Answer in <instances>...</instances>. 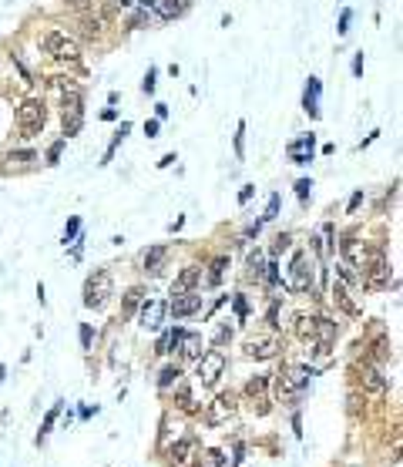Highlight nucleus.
<instances>
[{
    "label": "nucleus",
    "instance_id": "f257e3e1",
    "mask_svg": "<svg viewBox=\"0 0 403 467\" xmlns=\"http://www.w3.org/2000/svg\"><path fill=\"white\" fill-rule=\"evenodd\" d=\"M111 299V273L108 269H97L95 276H88L84 283V306L88 310H104Z\"/></svg>",
    "mask_w": 403,
    "mask_h": 467
},
{
    "label": "nucleus",
    "instance_id": "f03ea898",
    "mask_svg": "<svg viewBox=\"0 0 403 467\" xmlns=\"http://www.w3.org/2000/svg\"><path fill=\"white\" fill-rule=\"evenodd\" d=\"M44 118H47V111H44V101H38V97H27V101H20L17 108V128L24 138H34L44 128Z\"/></svg>",
    "mask_w": 403,
    "mask_h": 467
},
{
    "label": "nucleus",
    "instance_id": "7ed1b4c3",
    "mask_svg": "<svg viewBox=\"0 0 403 467\" xmlns=\"http://www.w3.org/2000/svg\"><path fill=\"white\" fill-rule=\"evenodd\" d=\"M61 91H64V135L71 138L81 132V121H84V111H81V88L74 84H61Z\"/></svg>",
    "mask_w": 403,
    "mask_h": 467
},
{
    "label": "nucleus",
    "instance_id": "20e7f679",
    "mask_svg": "<svg viewBox=\"0 0 403 467\" xmlns=\"http://www.w3.org/2000/svg\"><path fill=\"white\" fill-rule=\"evenodd\" d=\"M363 283L373 286V290H386V286H390V262H386L384 249H370V259H366V269H363Z\"/></svg>",
    "mask_w": 403,
    "mask_h": 467
},
{
    "label": "nucleus",
    "instance_id": "39448f33",
    "mask_svg": "<svg viewBox=\"0 0 403 467\" xmlns=\"http://www.w3.org/2000/svg\"><path fill=\"white\" fill-rule=\"evenodd\" d=\"M44 51L51 54V58H58V61H71L74 64L77 58H81V51H77V44L68 34H61V31H47L44 34Z\"/></svg>",
    "mask_w": 403,
    "mask_h": 467
},
{
    "label": "nucleus",
    "instance_id": "423d86ee",
    "mask_svg": "<svg viewBox=\"0 0 403 467\" xmlns=\"http://www.w3.org/2000/svg\"><path fill=\"white\" fill-rule=\"evenodd\" d=\"M289 290L292 292L313 290V259H309V253H296V259H292V266H289Z\"/></svg>",
    "mask_w": 403,
    "mask_h": 467
},
{
    "label": "nucleus",
    "instance_id": "0eeeda50",
    "mask_svg": "<svg viewBox=\"0 0 403 467\" xmlns=\"http://www.w3.org/2000/svg\"><path fill=\"white\" fill-rule=\"evenodd\" d=\"M343 266L346 269H356V276L363 279V269H366V259H370V249H366V242H360V239H343Z\"/></svg>",
    "mask_w": 403,
    "mask_h": 467
},
{
    "label": "nucleus",
    "instance_id": "6e6552de",
    "mask_svg": "<svg viewBox=\"0 0 403 467\" xmlns=\"http://www.w3.org/2000/svg\"><path fill=\"white\" fill-rule=\"evenodd\" d=\"M222 370H226V353L222 350H209L198 356V380H202L205 387H212V383L222 377Z\"/></svg>",
    "mask_w": 403,
    "mask_h": 467
},
{
    "label": "nucleus",
    "instance_id": "1a4fd4ad",
    "mask_svg": "<svg viewBox=\"0 0 403 467\" xmlns=\"http://www.w3.org/2000/svg\"><path fill=\"white\" fill-rule=\"evenodd\" d=\"M309 377H313V370H306V367H289L286 373H279V397L303 393L309 387Z\"/></svg>",
    "mask_w": 403,
    "mask_h": 467
},
{
    "label": "nucleus",
    "instance_id": "9d476101",
    "mask_svg": "<svg viewBox=\"0 0 403 467\" xmlns=\"http://www.w3.org/2000/svg\"><path fill=\"white\" fill-rule=\"evenodd\" d=\"M279 350H283V343H279V336H276V333L252 336L249 343H246V356H252V360H272Z\"/></svg>",
    "mask_w": 403,
    "mask_h": 467
},
{
    "label": "nucleus",
    "instance_id": "9b49d317",
    "mask_svg": "<svg viewBox=\"0 0 403 467\" xmlns=\"http://www.w3.org/2000/svg\"><path fill=\"white\" fill-rule=\"evenodd\" d=\"M232 413H235V397H232V393H219L209 404V410H205V420H209L212 427H219V424L229 420Z\"/></svg>",
    "mask_w": 403,
    "mask_h": 467
},
{
    "label": "nucleus",
    "instance_id": "f8f14e48",
    "mask_svg": "<svg viewBox=\"0 0 403 467\" xmlns=\"http://www.w3.org/2000/svg\"><path fill=\"white\" fill-rule=\"evenodd\" d=\"M165 312H168V306H165L161 299H148V303H141L138 319H141V326H145V330H158V326L165 323Z\"/></svg>",
    "mask_w": 403,
    "mask_h": 467
},
{
    "label": "nucleus",
    "instance_id": "ddd939ff",
    "mask_svg": "<svg viewBox=\"0 0 403 467\" xmlns=\"http://www.w3.org/2000/svg\"><path fill=\"white\" fill-rule=\"evenodd\" d=\"M360 383H363V390L373 393V397L386 393V377L377 370V367H363V370H360Z\"/></svg>",
    "mask_w": 403,
    "mask_h": 467
},
{
    "label": "nucleus",
    "instance_id": "4468645a",
    "mask_svg": "<svg viewBox=\"0 0 403 467\" xmlns=\"http://www.w3.org/2000/svg\"><path fill=\"white\" fill-rule=\"evenodd\" d=\"M198 279H202V273H198L195 266L182 269V273L175 276V283H172V296H185V292H192L195 286H198Z\"/></svg>",
    "mask_w": 403,
    "mask_h": 467
},
{
    "label": "nucleus",
    "instance_id": "2eb2a0df",
    "mask_svg": "<svg viewBox=\"0 0 403 467\" xmlns=\"http://www.w3.org/2000/svg\"><path fill=\"white\" fill-rule=\"evenodd\" d=\"M192 457H195V441H192V437L178 441V444L172 448V464L175 467H189V464H192Z\"/></svg>",
    "mask_w": 403,
    "mask_h": 467
},
{
    "label": "nucleus",
    "instance_id": "dca6fc26",
    "mask_svg": "<svg viewBox=\"0 0 403 467\" xmlns=\"http://www.w3.org/2000/svg\"><path fill=\"white\" fill-rule=\"evenodd\" d=\"M289 158H292L296 165H306L309 158H313V135L299 138V141H289Z\"/></svg>",
    "mask_w": 403,
    "mask_h": 467
},
{
    "label": "nucleus",
    "instance_id": "f3484780",
    "mask_svg": "<svg viewBox=\"0 0 403 467\" xmlns=\"http://www.w3.org/2000/svg\"><path fill=\"white\" fill-rule=\"evenodd\" d=\"M198 306H202V296H192V292L175 296V299H172V312H175V316H192Z\"/></svg>",
    "mask_w": 403,
    "mask_h": 467
},
{
    "label": "nucleus",
    "instance_id": "a211bd4d",
    "mask_svg": "<svg viewBox=\"0 0 403 467\" xmlns=\"http://www.w3.org/2000/svg\"><path fill=\"white\" fill-rule=\"evenodd\" d=\"M152 7L161 20H175L182 10H185V0H152Z\"/></svg>",
    "mask_w": 403,
    "mask_h": 467
},
{
    "label": "nucleus",
    "instance_id": "6ab92c4d",
    "mask_svg": "<svg viewBox=\"0 0 403 467\" xmlns=\"http://www.w3.org/2000/svg\"><path fill=\"white\" fill-rule=\"evenodd\" d=\"M333 303H336L343 312H349V316H356V312H360V310H356V303L349 299V292H346L343 279H336V283H333Z\"/></svg>",
    "mask_w": 403,
    "mask_h": 467
},
{
    "label": "nucleus",
    "instance_id": "aec40b11",
    "mask_svg": "<svg viewBox=\"0 0 403 467\" xmlns=\"http://www.w3.org/2000/svg\"><path fill=\"white\" fill-rule=\"evenodd\" d=\"M165 255H168V249H165V246H152V249L145 253V273H152V276L161 273V262H165Z\"/></svg>",
    "mask_w": 403,
    "mask_h": 467
},
{
    "label": "nucleus",
    "instance_id": "412c9836",
    "mask_svg": "<svg viewBox=\"0 0 403 467\" xmlns=\"http://www.w3.org/2000/svg\"><path fill=\"white\" fill-rule=\"evenodd\" d=\"M178 343H182V356L185 360H198L202 356V336L198 333H185Z\"/></svg>",
    "mask_w": 403,
    "mask_h": 467
},
{
    "label": "nucleus",
    "instance_id": "4be33fe9",
    "mask_svg": "<svg viewBox=\"0 0 403 467\" xmlns=\"http://www.w3.org/2000/svg\"><path fill=\"white\" fill-rule=\"evenodd\" d=\"M303 108H306V111H309L313 118L319 115V81H316V78H309V84H306V95H303Z\"/></svg>",
    "mask_w": 403,
    "mask_h": 467
},
{
    "label": "nucleus",
    "instance_id": "5701e85b",
    "mask_svg": "<svg viewBox=\"0 0 403 467\" xmlns=\"http://www.w3.org/2000/svg\"><path fill=\"white\" fill-rule=\"evenodd\" d=\"M226 266H229V259H226V255L212 259L209 276H205V286H219V283H222V273H226Z\"/></svg>",
    "mask_w": 403,
    "mask_h": 467
},
{
    "label": "nucleus",
    "instance_id": "b1692460",
    "mask_svg": "<svg viewBox=\"0 0 403 467\" xmlns=\"http://www.w3.org/2000/svg\"><path fill=\"white\" fill-rule=\"evenodd\" d=\"M316 319H319V316H296V333H299L303 340H313V336H316Z\"/></svg>",
    "mask_w": 403,
    "mask_h": 467
},
{
    "label": "nucleus",
    "instance_id": "393cba45",
    "mask_svg": "<svg viewBox=\"0 0 403 467\" xmlns=\"http://www.w3.org/2000/svg\"><path fill=\"white\" fill-rule=\"evenodd\" d=\"M182 336H185L182 330H168L161 340H158V350H155V353H172V347H178V340H182Z\"/></svg>",
    "mask_w": 403,
    "mask_h": 467
},
{
    "label": "nucleus",
    "instance_id": "a878e982",
    "mask_svg": "<svg viewBox=\"0 0 403 467\" xmlns=\"http://www.w3.org/2000/svg\"><path fill=\"white\" fill-rule=\"evenodd\" d=\"M266 390H269V377H252L249 383H246V393H249V397H262Z\"/></svg>",
    "mask_w": 403,
    "mask_h": 467
},
{
    "label": "nucleus",
    "instance_id": "bb28decb",
    "mask_svg": "<svg viewBox=\"0 0 403 467\" xmlns=\"http://www.w3.org/2000/svg\"><path fill=\"white\" fill-rule=\"evenodd\" d=\"M178 377H182V370H178V367H165V370H161V377H158V387L168 390L172 383H178Z\"/></svg>",
    "mask_w": 403,
    "mask_h": 467
},
{
    "label": "nucleus",
    "instance_id": "cd10ccee",
    "mask_svg": "<svg viewBox=\"0 0 403 467\" xmlns=\"http://www.w3.org/2000/svg\"><path fill=\"white\" fill-rule=\"evenodd\" d=\"M266 276V269H262V253L255 249V253L249 255V279H262Z\"/></svg>",
    "mask_w": 403,
    "mask_h": 467
},
{
    "label": "nucleus",
    "instance_id": "c85d7f7f",
    "mask_svg": "<svg viewBox=\"0 0 403 467\" xmlns=\"http://www.w3.org/2000/svg\"><path fill=\"white\" fill-rule=\"evenodd\" d=\"M58 410H61V404H54V407H51V413L44 417V424H40V434H38V441H44V437H47V430L54 427V420H58Z\"/></svg>",
    "mask_w": 403,
    "mask_h": 467
},
{
    "label": "nucleus",
    "instance_id": "c756f323",
    "mask_svg": "<svg viewBox=\"0 0 403 467\" xmlns=\"http://www.w3.org/2000/svg\"><path fill=\"white\" fill-rule=\"evenodd\" d=\"M141 296H145L141 290H128V296H125V310H128V312L138 310V306H141Z\"/></svg>",
    "mask_w": 403,
    "mask_h": 467
},
{
    "label": "nucleus",
    "instance_id": "7c9ffc66",
    "mask_svg": "<svg viewBox=\"0 0 403 467\" xmlns=\"http://www.w3.org/2000/svg\"><path fill=\"white\" fill-rule=\"evenodd\" d=\"M77 229H81V219H71V222H68V229H64V246L77 235Z\"/></svg>",
    "mask_w": 403,
    "mask_h": 467
},
{
    "label": "nucleus",
    "instance_id": "2f4dec72",
    "mask_svg": "<svg viewBox=\"0 0 403 467\" xmlns=\"http://www.w3.org/2000/svg\"><path fill=\"white\" fill-rule=\"evenodd\" d=\"M178 407H182V410H192V407H195V404H192V397H189V387H182V390H178Z\"/></svg>",
    "mask_w": 403,
    "mask_h": 467
},
{
    "label": "nucleus",
    "instance_id": "473e14b6",
    "mask_svg": "<svg viewBox=\"0 0 403 467\" xmlns=\"http://www.w3.org/2000/svg\"><path fill=\"white\" fill-rule=\"evenodd\" d=\"M276 212H279V195H272V198H269V209H266V215H262V222L276 219Z\"/></svg>",
    "mask_w": 403,
    "mask_h": 467
},
{
    "label": "nucleus",
    "instance_id": "72a5a7b5",
    "mask_svg": "<svg viewBox=\"0 0 403 467\" xmlns=\"http://www.w3.org/2000/svg\"><path fill=\"white\" fill-rule=\"evenodd\" d=\"M61 148H64V141H54V145H51V152H47V165H58Z\"/></svg>",
    "mask_w": 403,
    "mask_h": 467
},
{
    "label": "nucleus",
    "instance_id": "f704fd0d",
    "mask_svg": "<svg viewBox=\"0 0 403 467\" xmlns=\"http://www.w3.org/2000/svg\"><path fill=\"white\" fill-rule=\"evenodd\" d=\"M309 189H313V182H309V178H303V182H296V192H299V198H303V202L309 198Z\"/></svg>",
    "mask_w": 403,
    "mask_h": 467
},
{
    "label": "nucleus",
    "instance_id": "c9c22d12",
    "mask_svg": "<svg viewBox=\"0 0 403 467\" xmlns=\"http://www.w3.org/2000/svg\"><path fill=\"white\" fill-rule=\"evenodd\" d=\"M141 88H145L148 95L155 91V68H148V74H145V84H141Z\"/></svg>",
    "mask_w": 403,
    "mask_h": 467
},
{
    "label": "nucleus",
    "instance_id": "e433bc0d",
    "mask_svg": "<svg viewBox=\"0 0 403 467\" xmlns=\"http://www.w3.org/2000/svg\"><path fill=\"white\" fill-rule=\"evenodd\" d=\"M10 161H34V152H10Z\"/></svg>",
    "mask_w": 403,
    "mask_h": 467
},
{
    "label": "nucleus",
    "instance_id": "4c0bfd02",
    "mask_svg": "<svg viewBox=\"0 0 403 467\" xmlns=\"http://www.w3.org/2000/svg\"><path fill=\"white\" fill-rule=\"evenodd\" d=\"M377 356H380V360L390 356V343H386V340H377Z\"/></svg>",
    "mask_w": 403,
    "mask_h": 467
},
{
    "label": "nucleus",
    "instance_id": "58836bf2",
    "mask_svg": "<svg viewBox=\"0 0 403 467\" xmlns=\"http://www.w3.org/2000/svg\"><path fill=\"white\" fill-rule=\"evenodd\" d=\"M229 340H232V330H229V326H222V330L215 333V343H229Z\"/></svg>",
    "mask_w": 403,
    "mask_h": 467
},
{
    "label": "nucleus",
    "instance_id": "ea45409f",
    "mask_svg": "<svg viewBox=\"0 0 403 467\" xmlns=\"http://www.w3.org/2000/svg\"><path fill=\"white\" fill-rule=\"evenodd\" d=\"M81 347H84V350L91 347V326H81Z\"/></svg>",
    "mask_w": 403,
    "mask_h": 467
},
{
    "label": "nucleus",
    "instance_id": "a19ab883",
    "mask_svg": "<svg viewBox=\"0 0 403 467\" xmlns=\"http://www.w3.org/2000/svg\"><path fill=\"white\" fill-rule=\"evenodd\" d=\"M349 17H353L349 10H343V14H340V34H346V31H349Z\"/></svg>",
    "mask_w": 403,
    "mask_h": 467
},
{
    "label": "nucleus",
    "instance_id": "79ce46f5",
    "mask_svg": "<svg viewBox=\"0 0 403 467\" xmlns=\"http://www.w3.org/2000/svg\"><path fill=\"white\" fill-rule=\"evenodd\" d=\"M360 202H363V192H356L353 198H349V212H356V209H360Z\"/></svg>",
    "mask_w": 403,
    "mask_h": 467
},
{
    "label": "nucleus",
    "instance_id": "37998d69",
    "mask_svg": "<svg viewBox=\"0 0 403 467\" xmlns=\"http://www.w3.org/2000/svg\"><path fill=\"white\" fill-rule=\"evenodd\" d=\"M323 239H333V225H323ZM326 253H333V242H326Z\"/></svg>",
    "mask_w": 403,
    "mask_h": 467
},
{
    "label": "nucleus",
    "instance_id": "c03bdc74",
    "mask_svg": "<svg viewBox=\"0 0 403 467\" xmlns=\"http://www.w3.org/2000/svg\"><path fill=\"white\" fill-rule=\"evenodd\" d=\"M145 135H148V138L158 135V121H148V125H145Z\"/></svg>",
    "mask_w": 403,
    "mask_h": 467
},
{
    "label": "nucleus",
    "instance_id": "a18cd8bd",
    "mask_svg": "<svg viewBox=\"0 0 403 467\" xmlns=\"http://www.w3.org/2000/svg\"><path fill=\"white\" fill-rule=\"evenodd\" d=\"M289 246V235H279V239H276V249H272V253H279V249H286Z\"/></svg>",
    "mask_w": 403,
    "mask_h": 467
},
{
    "label": "nucleus",
    "instance_id": "49530a36",
    "mask_svg": "<svg viewBox=\"0 0 403 467\" xmlns=\"http://www.w3.org/2000/svg\"><path fill=\"white\" fill-rule=\"evenodd\" d=\"M235 312H239V316H246V299H242V296H235Z\"/></svg>",
    "mask_w": 403,
    "mask_h": 467
},
{
    "label": "nucleus",
    "instance_id": "de8ad7c7",
    "mask_svg": "<svg viewBox=\"0 0 403 467\" xmlns=\"http://www.w3.org/2000/svg\"><path fill=\"white\" fill-rule=\"evenodd\" d=\"M360 410V397L356 393H349V413H356Z\"/></svg>",
    "mask_w": 403,
    "mask_h": 467
},
{
    "label": "nucleus",
    "instance_id": "09e8293b",
    "mask_svg": "<svg viewBox=\"0 0 403 467\" xmlns=\"http://www.w3.org/2000/svg\"><path fill=\"white\" fill-rule=\"evenodd\" d=\"M249 198H252V185H246V189L239 192V202H249Z\"/></svg>",
    "mask_w": 403,
    "mask_h": 467
},
{
    "label": "nucleus",
    "instance_id": "8fccbe9b",
    "mask_svg": "<svg viewBox=\"0 0 403 467\" xmlns=\"http://www.w3.org/2000/svg\"><path fill=\"white\" fill-rule=\"evenodd\" d=\"M64 3H71V7H88L91 0H64Z\"/></svg>",
    "mask_w": 403,
    "mask_h": 467
},
{
    "label": "nucleus",
    "instance_id": "3c124183",
    "mask_svg": "<svg viewBox=\"0 0 403 467\" xmlns=\"http://www.w3.org/2000/svg\"><path fill=\"white\" fill-rule=\"evenodd\" d=\"M3 373H7V370H3V367H0V383H3Z\"/></svg>",
    "mask_w": 403,
    "mask_h": 467
}]
</instances>
